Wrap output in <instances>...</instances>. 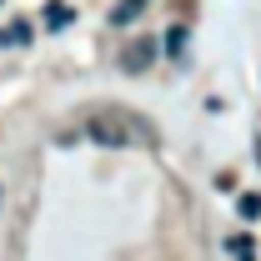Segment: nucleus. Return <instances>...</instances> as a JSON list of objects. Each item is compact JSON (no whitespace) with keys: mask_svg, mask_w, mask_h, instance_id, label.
<instances>
[{"mask_svg":"<svg viewBox=\"0 0 261 261\" xmlns=\"http://www.w3.org/2000/svg\"><path fill=\"white\" fill-rule=\"evenodd\" d=\"M86 136L96 141V146H130V141H146V146H156V130L146 126L141 116H130L126 106H91L86 111Z\"/></svg>","mask_w":261,"mask_h":261,"instance_id":"f257e3e1","label":"nucleus"},{"mask_svg":"<svg viewBox=\"0 0 261 261\" xmlns=\"http://www.w3.org/2000/svg\"><path fill=\"white\" fill-rule=\"evenodd\" d=\"M156 56H161V45H156L151 35H141V40H130L126 50H121V65H126L130 75H141V70H146V65L156 61Z\"/></svg>","mask_w":261,"mask_h":261,"instance_id":"f03ea898","label":"nucleus"},{"mask_svg":"<svg viewBox=\"0 0 261 261\" xmlns=\"http://www.w3.org/2000/svg\"><path fill=\"white\" fill-rule=\"evenodd\" d=\"M25 40H31V20H10L0 31V45H25Z\"/></svg>","mask_w":261,"mask_h":261,"instance_id":"39448f33","label":"nucleus"},{"mask_svg":"<svg viewBox=\"0 0 261 261\" xmlns=\"http://www.w3.org/2000/svg\"><path fill=\"white\" fill-rule=\"evenodd\" d=\"M236 211H241V221H256V216H261V196H256V191L236 196Z\"/></svg>","mask_w":261,"mask_h":261,"instance_id":"423d86ee","label":"nucleus"},{"mask_svg":"<svg viewBox=\"0 0 261 261\" xmlns=\"http://www.w3.org/2000/svg\"><path fill=\"white\" fill-rule=\"evenodd\" d=\"M70 20H75V10H70L65 0H45V25H50V31H65Z\"/></svg>","mask_w":261,"mask_h":261,"instance_id":"7ed1b4c3","label":"nucleus"},{"mask_svg":"<svg viewBox=\"0 0 261 261\" xmlns=\"http://www.w3.org/2000/svg\"><path fill=\"white\" fill-rule=\"evenodd\" d=\"M231 256L236 261H256V246H251V236L241 231V236H231Z\"/></svg>","mask_w":261,"mask_h":261,"instance_id":"6e6552de","label":"nucleus"},{"mask_svg":"<svg viewBox=\"0 0 261 261\" xmlns=\"http://www.w3.org/2000/svg\"><path fill=\"white\" fill-rule=\"evenodd\" d=\"M166 50H171V61H181V56H186V25H171V35H166Z\"/></svg>","mask_w":261,"mask_h":261,"instance_id":"0eeeda50","label":"nucleus"},{"mask_svg":"<svg viewBox=\"0 0 261 261\" xmlns=\"http://www.w3.org/2000/svg\"><path fill=\"white\" fill-rule=\"evenodd\" d=\"M151 0H116V10H111V25H130L141 10H146Z\"/></svg>","mask_w":261,"mask_h":261,"instance_id":"20e7f679","label":"nucleus"}]
</instances>
